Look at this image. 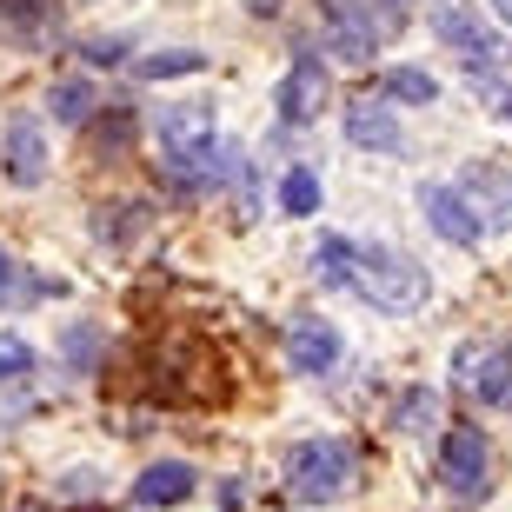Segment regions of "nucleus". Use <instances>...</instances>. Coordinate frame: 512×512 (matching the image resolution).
Returning a JSON list of instances; mask_svg holds the SVG:
<instances>
[{"label":"nucleus","instance_id":"f257e3e1","mask_svg":"<svg viewBox=\"0 0 512 512\" xmlns=\"http://www.w3.org/2000/svg\"><path fill=\"white\" fill-rule=\"evenodd\" d=\"M320 280L326 286H346V293H360L366 306H380V313H419V306L433 300V273L419 260H406L399 247H373V240H346V233H320Z\"/></svg>","mask_w":512,"mask_h":512},{"label":"nucleus","instance_id":"f03ea898","mask_svg":"<svg viewBox=\"0 0 512 512\" xmlns=\"http://www.w3.org/2000/svg\"><path fill=\"white\" fill-rule=\"evenodd\" d=\"M153 133H160V167L180 180V187H207L220 173V133H213V107L207 100H173L153 114Z\"/></svg>","mask_w":512,"mask_h":512},{"label":"nucleus","instance_id":"7ed1b4c3","mask_svg":"<svg viewBox=\"0 0 512 512\" xmlns=\"http://www.w3.org/2000/svg\"><path fill=\"white\" fill-rule=\"evenodd\" d=\"M360 486V453L346 439H300L286 453V499L293 506H340Z\"/></svg>","mask_w":512,"mask_h":512},{"label":"nucleus","instance_id":"20e7f679","mask_svg":"<svg viewBox=\"0 0 512 512\" xmlns=\"http://www.w3.org/2000/svg\"><path fill=\"white\" fill-rule=\"evenodd\" d=\"M439 486L453 499H486L493 493V446L479 426H453L439 439Z\"/></svg>","mask_w":512,"mask_h":512},{"label":"nucleus","instance_id":"39448f33","mask_svg":"<svg viewBox=\"0 0 512 512\" xmlns=\"http://www.w3.org/2000/svg\"><path fill=\"white\" fill-rule=\"evenodd\" d=\"M280 353H286V366L293 373H333L340 366V353H346V340H340V326L326 320V313H293L286 320V333H280Z\"/></svg>","mask_w":512,"mask_h":512},{"label":"nucleus","instance_id":"423d86ee","mask_svg":"<svg viewBox=\"0 0 512 512\" xmlns=\"http://www.w3.org/2000/svg\"><path fill=\"white\" fill-rule=\"evenodd\" d=\"M60 34H67L60 0H0V40L7 47H20V54H54Z\"/></svg>","mask_w":512,"mask_h":512},{"label":"nucleus","instance_id":"0eeeda50","mask_svg":"<svg viewBox=\"0 0 512 512\" xmlns=\"http://www.w3.org/2000/svg\"><path fill=\"white\" fill-rule=\"evenodd\" d=\"M380 14H373V0H326V47L340 60H353V67H366V60L380 54Z\"/></svg>","mask_w":512,"mask_h":512},{"label":"nucleus","instance_id":"6e6552de","mask_svg":"<svg viewBox=\"0 0 512 512\" xmlns=\"http://www.w3.org/2000/svg\"><path fill=\"white\" fill-rule=\"evenodd\" d=\"M453 380L479 399V406H512V346H459Z\"/></svg>","mask_w":512,"mask_h":512},{"label":"nucleus","instance_id":"1a4fd4ad","mask_svg":"<svg viewBox=\"0 0 512 512\" xmlns=\"http://www.w3.org/2000/svg\"><path fill=\"white\" fill-rule=\"evenodd\" d=\"M273 100H280V120H286V127H313V120L326 114V67L300 47V54L286 60L280 94H273Z\"/></svg>","mask_w":512,"mask_h":512},{"label":"nucleus","instance_id":"9d476101","mask_svg":"<svg viewBox=\"0 0 512 512\" xmlns=\"http://www.w3.org/2000/svg\"><path fill=\"white\" fill-rule=\"evenodd\" d=\"M453 187L473 200V213H479V227H486V240H493V233H512V173H506V167L479 160V167L459 173Z\"/></svg>","mask_w":512,"mask_h":512},{"label":"nucleus","instance_id":"9b49d317","mask_svg":"<svg viewBox=\"0 0 512 512\" xmlns=\"http://www.w3.org/2000/svg\"><path fill=\"white\" fill-rule=\"evenodd\" d=\"M419 213H426V227L446 240V247H479L486 240V227H479V213H473V200L459 187H419Z\"/></svg>","mask_w":512,"mask_h":512},{"label":"nucleus","instance_id":"f8f14e48","mask_svg":"<svg viewBox=\"0 0 512 512\" xmlns=\"http://www.w3.org/2000/svg\"><path fill=\"white\" fill-rule=\"evenodd\" d=\"M0 167L14 187H40L47 180V127L34 114H14L7 120V140H0Z\"/></svg>","mask_w":512,"mask_h":512},{"label":"nucleus","instance_id":"ddd939ff","mask_svg":"<svg viewBox=\"0 0 512 512\" xmlns=\"http://www.w3.org/2000/svg\"><path fill=\"white\" fill-rule=\"evenodd\" d=\"M433 27H439V40H446V47H453V54L473 67V74H486V67L499 60V40L486 34V27H479L466 7H453V0H446V7H433Z\"/></svg>","mask_w":512,"mask_h":512},{"label":"nucleus","instance_id":"4468645a","mask_svg":"<svg viewBox=\"0 0 512 512\" xmlns=\"http://www.w3.org/2000/svg\"><path fill=\"white\" fill-rule=\"evenodd\" d=\"M346 140L366 153H399V114H393V100H353L346 107Z\"/></svg>","mask_w":512,"mask_h":512},{"label":"nucleus","instance_id":"2eb2a0df","mask_svg":"<svg viewBox=\"0 0 512 512\" xmlns=\"http://www.w3.org/2000/svg\"><path fill=\"white\" fill-rule=\"evenodd\" d=\"M193 486H200V479H193L187 459H153L147 473L133 479V499L160 512V506H180V499H193Z\"/></svg>","mask_w":512,"mask_h":512},{"label":"nucleus","instance_id":"dca6fc26","mask_svg":"<svg viewBox=\"0 0 512 512\" xmlns=\"http://www.w3.org/2000/svg\"><path fill=\"white\" fill-rule=\"evenodd\" d=\"M380 100H399V107H433V100H439V80L426 74V67H386Z\"/></svg>","mask_w":512,"mask_h":512},{"label":"nucleus","instance_id":"f3484780","mask_svg":"<svg viewBox=\"0 0 512 512\" xmlns=\"http://www.w3.org/2000/svg\"><path fill=\"white\" fill-rule=\"evenodd\" d=\"M439 426V393L433 386H406L393 399V433H433Z\"/></svg>","mask_w":512,"mask_h":512},{"label":"nucleus","instance_id":"a211bd4d","mask_svg":"<svg viewBox=\"0 0 512 512\" xmlns=\"http://www.w3.org/2000/svg\"><path fill=\"white\" fill-rule=\"evenodd\" d=\"M47 114H54L60 127H87V120H94V87H87V80H60L54 94H47Z\"/></svg>","mask_w":512,"mask_h":512},{"label":"nucleus","instance_id":"6ab92c4d","mask_svg":"<svg viewBox=\"0 0 512 512\" xmlns=\"http://www.w3.org/2000/svg\"><path fill=\"white\" fill-rule=\"evenodd\" d=\"M280 213H293V220H313V213H320V180H313V167H286Z\"/></svg>","mask_w":512,"mask_h":512},{"label":"nucleus","instance_id":"aec40b11","mask_svg":"<svg viewBox=\"0 0 512 512\" xmlns=\"http://www.w3.org/2000/svg\"><path fill=\"white\" fill-rule=\"evenodd\" d=\"M207 67V54L200 47H180V54H147L140 60V80H187V74H200Z\"/></svg>","mask_w":512,"mask_h":512},{"label":"nucleus","instance_id":"412c9836","mask_svg":"<svg viewBox=\"0 0 512 512\" xmlns=\"http://www.w3.org/2000/svg\"><path fill=\"white\" fill-rule=\"evenodd\" d=\"M34 366H40V353H34V346L20 340V333H0V380H27Z\"/></svg>","mask_w":512,"mask_h":512},{"label":"nucleus","instance_id":"4be33fe9","mask_svg":"<svg viewBox=\"0 0 512 512\" xmlns=\"http://www.w3.org/2000/svg\"><path fill=\"white\" fill-rule=\"evenodd\" d=\"M54 493L60 499H100V493H107V479H100L94 466H67V473L54 479Z\"/></svg>","mask_w":512,"mask_h":512},{"label":"nucleus","instance_id":"5701e85b","mask_svg":"<svg viewBox=\"0 0 512 512\" xmlns=\"http://www.w3.org/2000/svg\"><path fill=\"white\" fill-rule=\"evenodd\" d=\"M80 54H87V67H120L127 60V40H87Z\"/></svg>","mask_w":512,"mask_h":512},{"label":"nucleus","instance_id":"b1692460","mask_svg":"<svg viewBox=\"0 0 512 512\" xmlns=\"http://www.w3.org/2000/svg\"><path fill=\"white\" fill-rule=\"evenodd\" d=\"M94 326H67V353H74V366H80V373H87V366H94Z\"/></svg>","mask_w":512,"mask_h":512},{"label":"nucleus","instance_id":"393cba45","mask_svg":"<svg viewBox=\"0 0 512 512\" xmlns=\"http://www.w3.org/2000/svg\"><path fill=\"white\" fill-rule=\"evenodd\" d=\"M373 14H380L386 34H399V27H406V14H413V0H373Z\"/></svg>","mask_w":512,"mask_h":512},{"label":"nucleus","instance_id":"a878e982","mask_svg":"<svg viewBox=\"0 0 512 512\" xmlns=\"http://www.w3.org/2000/svg\"><path fill=\"white\" fill-rule=\"evenodd\" d=\"M240 7H247V14H260V20H273L286 7V0H240Z\"/></svg>","mask_w":512,"mask_h":512},{"label":"nucleus","instance_id":"bb28decb","mask_svg":"<svg viewBox=\"0 0 512 512\" xmlns=\"http://www.w3.org/2000/svg\"><path fill=\"white\" fill-rule=\"evenodd\" d=\"M14 293V260H7V247H0V300Z\"/></svg>","mask_w":512,"mask_h":512},{"label":"nucleus","instance_id":"cd10ccee","mask_svg":"<svg viewBox=\"0 0 512 512\" xmlns=\"http://www.w3.org/2000/svg\"><path fill=\"white\" fill-rule=\"evenodd\" d=\"M493 14H499V20H506V27H512V0H493Z\"/></svg>","mask_w":512,"mask_h":512},{"label":"nucleus","instance_id":"c85d7f7f","mask_svg":"<svg viewBox=\"0 0 512 512\" xmlns=\"http://www.w3.org/2000/svg\"><path fill=\"white\" fill-rule=\"evenodd\" d=\"M499 120H506V127H512V94H506V100H499Z\"/></svg>","mask_w":512,"mask_h":512}]
</instances>
